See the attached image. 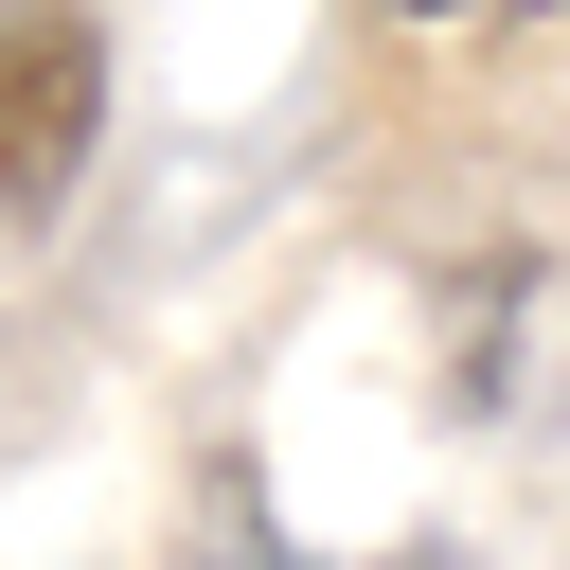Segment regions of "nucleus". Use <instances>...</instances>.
<instances>
[{
	"instance_id": "nucleus-1",
	"label": "nucleus",
	"mask_w": 570,
	"mask_h": 570,
	"mask_svg": "<svg viewBox=\"0 0 570 570\" xmlns=\"http://www.w3.org/2000/svg\"><path fill=\"white\" fill-rule=\"evenodd\" d=\"M89 142H107V36L71 0H0V232H53Z\"/></svg>"
},
{
	"instance_id": "nucleus-2",
	"label": "nucleus",
	"mask_w": 570,
	"mask_h": 570,
	"mask_svg": "<svg viewBox=\"0 0 570 570\" xmlns=\"http://www.w3.org/2000/svg\"><path fill=\"white\" fill-rule=\"evenodd\" d=\"M196 570H321V552L267 517V481H249V463H214V481H196ZM392 570H445V552H392Z\"/></svg>"
},
{
	"instance_id": "nucleus-3",
	"label": "nucleus",
	"mask_w": 570,
	"mask_h": 570,
	"mask_svg": "<svg viewBox=\"0 0 570 570\" xmlns=\"http://www.w3.org/2000/svg\"><path fill=\"white\" fill-rule=\"evenodd\" d=\"M374 18H552V0H374Z\"/></svg>"
}]
</instances>
